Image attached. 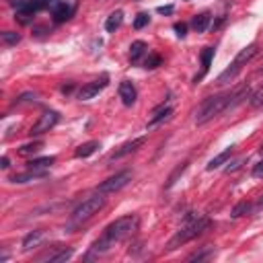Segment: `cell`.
<instances>
[{"mask_svg":"<svg viewBox=\"0 0 263 263\" xmlns=\"http://www.w3.org/2000/svg\"><path fill=\"white\" fill-rule=\"evenodd\" d=\"M56 163V157H41V159H31L27 163L29 169H50Z\"/></svg>","mask_w":263,"mask_h":263,"instance_id":"cell-22","label":"cell"},{"mask_svg":"<svg viewBox=\"0 0 263 263\" xmlns=\"http://www.w3.org/2000/svg\"><path fill=\"white\" fill-rule=\"evenodd\" d=\"M253 177H257V179H263V159L253 167Z\"/></svg>","mask_w":263,"mask_h":263,"instance_id":"cell-34","label":"cell"},{"mask_svg":"<svg viewBox=\"0 0 263 263\" xmlns=\"http://www.w3.org/2000/svg\"><path fill=\"white\" fill-rule=\"evenodd\" d=\"M74 255V249H66V247H54V251L46 253L39 257V261H50V263H60V261H68Z\"/></svg>","mask_w":263,"mask_h":263,"instance_id":"cell-12","label":"cell"},{"mask_svg":"<svg viewBox=\"0 0 263 263\" xmlns=\"http://www.w3.org/2000/svg\"><path fill=\"white\" fill-rule=\"evenodd\" d=\"M249 212H253V204L247 202V200H243V202H238V204L232 208L230 216H232V218H240V216H245V214H249Z\"/></svg>","mask_w":263,"mask_h":263,"instance_id":"cell-23","label":"cell"},{"mask_svg":"<svg viewBox=\"0 0 263 263\" xmlns=\"http://www.w3.org/2000/svg\"><path fill=\"white\" fill-rule=\"evenodd\" d=\"M200 58H202V72L193 78V82H200V80L208 74V70H210V66H212V60H214V48H204L202 54H200Z\"/></svg>","mask_w":263,"mask_h":263,"instance_id":"cell-15","label":"cell"},{"mask_svg":"<svg viewBox=\"0 0 263 263\" xmlns=\"http://www.w3.org/2000/svg\"><path fill=\"white\" fill-rule=\"evenodd\" d=\"M117 93H119V99H121V103L125 107H132L136 103V99H138V91H136L134 82H129V80H121Z\"/></svg>","mask_w":263,"mask_h":263,"instance_id":"cell-11","label":"cell"},{"mask_svg":"<svg viewBox=\"0 0 263 263\" xmlns=\"http://www.w3.org/2000/svg\"><path fill=\"white\" fill-rule=\"evenodd\" d=\"M121 23H123V13H121V11H115V13H111V15L107 17V21H105V31H107V33H115V31L121 27Z\"/></svg>","mask_w":263,"mask_h":263,"instance_id":"cell-21","label":"cell"},{"mask_svg":"<svg viewBox=\"0 0 263 263\" xmlns=\"http://www.w3.org/2000/svg\"><path fill=\"white\" fill-rule=\"evenodd\" d=\"M46 175H48V169H29L25 173H17L9 181L11 183H29V181H35V179H43Z\"/></svg>","mask_w":263,"mask_h":263,"instance_id":"cell-13","label":"cell"},{"mask_svg":"<svg viewBox=\"0 0 263 263\" xmlns=\"http://www.w3.org/2000/svg\"><path fill=\"white\" fill-rule=\"evenodd\" d=\"M50 11H52L54 23H66V21H70L74 17L76 5H70V3H66V0H54Z\"/></svg>","mask_w":263,"mask_h":263,"instance_id":"cell-8","label":"cell"},{"mask_svg":"<svg viewBox=\"0 0 263 263\" xmlns=\"http://www.w3.org/2000/svg\"><path fill=\"white\" fill-rule=\"evenodd\" d=\"M210 218L208 216H202V214H193V212H189L187 216H185V222L181 224V228L173 234V238L167 243V251L171 253V251H175V249H179V247H183V245H187L189 240H193V238H198V236H202L208 228H210Z\"/></svg>","mask_w":263,"mask_h":263,"instance_id":"cell-2","label":"cell"},{"mask_svg":"<svg viewBox=\"0 0 263 263\" xmlns=\"http://www.w3.org/2000/svg\"><path fill=\"white\" fill-rule=\"evenodd\" d=\"M144 142H146V138H144V136H140V138H134V140H129V142L121 144L115 152H111V155H109V163L119 161V159H123V157H127V155H132V152L140 150V148L144 146Z\"/></svg>","mask_w":263,"mask_h":263,"instance_id":"cell-10","label":"cell"},{"mask_svg":"<svg viewBox=\"0 0 263 263\" xmlns=\"http://www.w3.org/2000/svg\"><path fill=\"white\" fill-rule=\"evenodd\" d=\"M163 64V58L159 56V54H155V52H150L148 56H146V60H144V68L146 70H155V68H159Z\"/></svg>","mask_w":263,"mask_h":263,"instance_id":"cell-26","label":"cell"},{"mask_svg":"<svg viewBox=\"0 0 263 263\" xmlns=\"http://www.w3.org/2000/svg\"><path fill=\"white\" fill-rule=\"evenodd\" d=\"M230 97H232V93H220V95H212V97L204 99V103L195 111V123L198 125H204L210 119H214L216 115H220L222 111H228Z\"/></svg>","mask_w":263,"mask_h":263,"instance_id":"cell-4","label":"cell"},{"mask_svg":"<svg viewBox=\"0 0 263 263\" xmlns=\"http://www.w3.org/2000/svg\"><path fill=\"white\" fill-rule=\"evenodd\" d=\"M187 165H189V163H187V161H183V163H181V165H177V169H175V171H173V173H171V177H169V181H167V189H169V187H173V185H175V181H177V177H179V175H183V171H185V169H187Z\"/></svg>","mask_w":263,"mask_h":263,"instance_id":"cell-28","label":"cell"},{"mask_svg":"<svg viewBox=\"0 0 263 263\" xmlns=\"http://www.w3.org/2000/svg\"><path fill=\"white\" fill-rule=\"evenodd\" d=\"M249 105H251L253 109L263 107V86H259L257 91H253V93L249 95Z\"/></svg>","mask_w":263,"mask_h":263,"instance_id":"cell-25","label":"cell"},{"mask_svg":"<svg viewBox=\"0 0 263 263\" xmlns=\"http://www.w3.org/2000/svg\"><path fill=\"white\" fill-rule=\"evenodd\" d=\"M212 255H214V249H212V247L208 245V247H206L204 251H198V253L189 255L187 259H189V261H202V259H208V257H212Z\"/></svg>","mask_w":263,"mask_h":263,"instance_id":"cell-29","label":"cell"},{"mask_svg":"<svg viewBox=\"0 0 263 263\" xmlns=\"http://www.w3.org/2000/svg\"><path fill=\"white\" fill-rule=\"evenodd\" d=\"M148 23H150V15H148V13H140V15H136V19H134V29H144Z\"/></svg>","mask_w":263,"mask_h":263,"instance_id":"cell-31","label":"cell"},{"mask_svg":"<svg viewBox=\"0 0 263 263\" xmlns=\"http://www.w3.org/2000/svg\"><path fill=\"white\" fill-rule=\"evenodd\" d=\"M19 41H21V35H19V33H15V31H5V33H3V43H5L7 48L17 46Z\"/></svg>","mask_w":263,"mask_h":263,"instance_id":"cell-27","label":"cell"},{"mask_svg":"<svg viewBox=\"0 0 263 263\" xmlns=\"http://www.w3.org/2000/svg\"><path fill=\"white\" fill-rule=\"evenodd\" d=\"M132 179H134V173L132 171H119V173H115L113 177H109V179H105L99 187H97V191L99 193H115V191H119V189H123Z\"/></svg>","mask_w":263,"mask_h":263,"instance_id":"cell-6","label":"cell"},{"mask_svg":"<svg viewBox=\"0 0 263 263\" xmlns=\"http://www.w3.org/2000/svg\"><path fill=\"white\" fill-rule=\"evenodd\" d=\"M146 52H148V46L144 41H140V39L138 41H132V46H129V62L132 64H138Z\"/></svg>","mask_w":263,"mask_h":263,"instance_id":"cell-17","label":"cell"},{"mask_svg":"<svg viewBox=\"0 0 263 263\" xmlns=\"http://www.w3.org/2000/svg\"><path fill=\"white\" fill-rule=\"evenodd\" d=\"M58 121H60V113L58 111H43L41 115H39V119L33 123V127H31V138H37V136H43V134H48L50 129H54L56 125H58Z\"/></svg>","mask_w":263,"mask_h":263,"instance_id":"cell-7","label":"cell"},{"mask_svg":"<svg viewBox=\"0 0 263 263\" xmlns=\"http://www.w3.org/2000/svg\"><path fill=\"white\" fill-rule=\"evenodd\" d=\"M107 200H105V193H97V195H91L86 200H82L70 214V220H68V228L74 230L82 224H86L95 214H99L103 208H105Z\"/></svg>","mask_w":263,"mask_h":263,"instance_id":"cell-3","label":"cell"},{"mask_svg":"<svg viewBox=\"0 0 263 263\" xmlns=\"http://www.w3.org/2000/svg\"><path fill=\"white\" fill-rule=\"evenodd\" d=\"M35 93H25V95H21L17 101H15V105H23V103H31V101H35Z\"/></svg>","mask_w":263,"mask_h":263,"instance_id":"cell-32","label":"cell"},{"mask_svg":"<svg viewBox=\"0 0 263 263\" xmlns=\"http://www.w3.org/2000/svg\"><path fill=\"white\" fill-rule=\"evenodd\" d=\"M99 148H101L99 140H89V142L80 144V146L74 150V157H76V159H89V157H91V155H95Z\"/></svg>","mask_w":263,"mask_h":263,"instance_id":"cell-16","label":"cell"},{"mask_svg":"<svg viewBox=\"0 0 263 263\" xmlns=\"http://www.w3.org/2000/svg\"><path fill=\"white\" fill-rule=\"evenodd\" d=\"M138 226H140V220H138L136 214H127V216H121V218L113 220L111 224L105 226L103 234L91 245V251H89L86 259H99V257L107 255L117 243L127 240L129 236H134Z\"/></svg>","mask_w":263,"mask_h":263,"instance_id":"cell-1","label":"cell"},{"mask_svg":"<svg viewBox=\"0 0 263 263\" xmlns=\"http://www.w3.org/2000/svg\"><path fill=\"white\" fill-rule=\"evenodd\" d=\"M173 11H175L173 5H167V7H159V9H157V13H161V15H171Z\"/></svg>","mask_w":263,"mask_h":263,"instance_id":"cell-36","label":"cell"},{"mask_svg":"<svg viewBox=\"0 0 263 263\" xmlns=\"http://www.w3.org/2000/svg\"><path fill=\"white\" fill-rule=\"evenodd\" d=\"M173 29H175L177 37H185V35H187V25H185V23H175Z\"/></svg>","mask_w":263,"mask_h":263,"instance_id":"cell-33","label":"cell"},{"mask_svg":"<svg viewBox=\"0 0 263 263\" xmlns=\"http://www.w3.org/2000/svg\"><path fill=\"white\" fill-rule=\"evenodd\" d=\"M261 150H263V144H261Z\"/></svg>","mask_w":263,"mask_h":263,"instance_id":"cell-38","label":"cell"},{"mask_svg":"<svg viewBox=\"0 0 263 263\" xmlns=\"http://www.w3.org/2000/svg\"><path fill=\"white\" fill-rule=\"evenodd\" d=\"M109 84V76L107 74H101V78H97V80H93V82H89V84H84L80 91H78V99L80 101H89V99H95L105 86Z\"/></svg>","mask_w":263,"mask_h":263,"instance_id":"cell-9","label":"cell"},{"mask_svg":"<svg viewBox=\"0 0 263 263\" xmlns=\"http://www.w3.org/2000/svg\"><path fill=\"white\" fill-rule=\"evenodd\" d=\"M171 113H173V107H171V105H165V103H163V105H159V107L155 109V113H152V119L148 121V127H155L157 123L165 121Z\"/></svg>","mask_w":263,"mask_h":263,"instance_id":"cell-19","label":"cell"},{"mask_svg":"<svg viewBox=\"0 0 263 263\" xmlns=\"http://www.w3.org/2000/svg\"><path fill=\"white\" fill-rule=\"evenodd\" d=\"M257 52H259V46L257 43H251V46H247V48H243L236 56H234V60H232V64L226 68V70H222L220 74H218V78H216V84H228V82H232L236 76H238V72L257 56Z\"/></svg>","mask_w":263,"mask_h":263,"instance_id":"cell-5","label":"cell"},{"mask_svg":"<svg viewBox=\"0 0 263 263\" xmlns=\"http://www.w3.org/2000/svg\"><path fill=\"white\" fill-rule=\"evenodd\" d=\"M33 19H35L33 13H23V11L15 13V21H19L21 25H29V23H33Z\"/></svg>","mask_w":263,"mask_h":263,"instance_id":"cell-30","label":"cell"},{"mask_svg":"<svg viewBox=\"0 0 263 263\" xmlns=\"http://www.w3.org/2000/svg\"><path fill=\"white\" fill-rule=\"evenodd\" d=\"M9 167H11L9 157H3V159H0V169H9Z\"/></svg>","mask_w":263,"mask_h":263,"instance_id":"cell-37","label":"cell"},{"mask_svg":"<svg viewBox=\"0 0 263 263\" xmlns=\"http://www.w3.org/2000/svg\"><path fill=\"white\" fill-rule=\"evenodd\" d=\"M41 146H43V142H41V140H35V142H31V144L21 146V148H19V155H21V157H31V155H37V152L41 150Z\"/></svg>","mask_w":263,"mask_h":263,"instance_id":"cell-24","label":"cell"},{"mask_svg":"<svg viewBox=\"0 0 263 263\" xmlns=\"http://www.w3.org/2000/svg\"><path fill=\"white\" fill-rule=\"evenodd\" d=\"M245 163V159H238V161H234V163H228V167H226V173H232V171H236L240 165Z\"/></svg>","mask_w":263,"mask_h":263,"instance_id":"cell-35","label":"cell"},{"mask_svg":"<svg viewBox=\"0 0 263 263\" xmlns=\"http://www.w3.org/2000/svg\"><path fill=\"white\" fill-rule=\"evenodd\" d=\"M234 148H236V146H228L226 150H222L220 155H216V157H214V159H212V161L208 163V167H206V169H208V171H214V169H218V167L226 165V163H228V159L232 157Z\"/></svg>","mask_w":263,"mask_h":263,"instance_id":"cell-18","label":"cell"},{"mask_svg":"<svg viewBox=\"0 0 263 263\" xmlns=\"http://www.w3.org/2000/svg\"><path fill=\"white\" fill-rule=\"evenodd\" d=\"M43 230H31L25 238H23V253H29V251H33V249H37L41 243H43Z\"/></svg>","mask_w":263,"mask_h":263,"instance_id":"cell-14","label":"cell"},{"mask_svg":"<svg viewBox=\"0 0 263 263\" xmlns=\"http://www.w3.org/2000/svg\"><path fill=\"white\" fill-rule=\"evenodd\" d=\"M210 23H212V15L206 11V13H200V15H195V17H193L191 27H193L198 33H204V31L210 27Z\"/></svg>","mask_w":263,"mask_h":263,"instance_id":"cell-20","label":"cell"}]
</instances>
